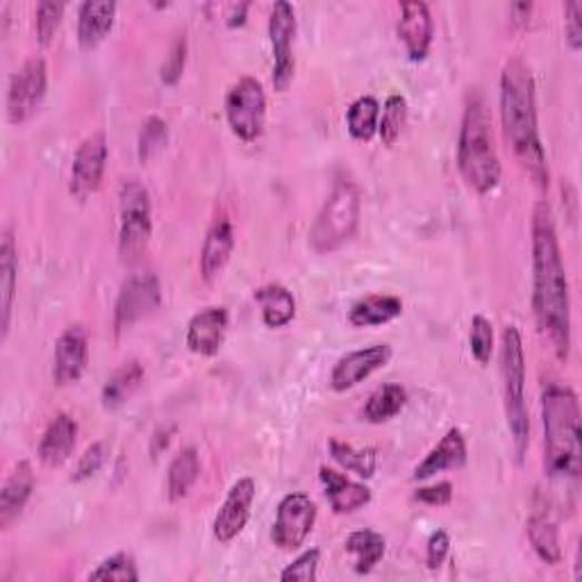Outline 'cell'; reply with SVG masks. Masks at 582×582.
Listing matches in <instances>:
<instances>
[{
	"label": "cell",
	"instance_id": "obj_43",
	"mask_svg": "<svg viewBox=\"0 0 582 582\" xmlns=\"http://www.w3.org/2000/svg\"><path fill=\"white\" fill-rule=\"evenodd\" d=\"M564 34L566 43L573 53L582 48V3L580 0H569L564 6Z\"/></svg>",
	"mask_w": 582,
	"mask_h": 582
},
{
	"label": "cell",
	"instance_id": "obj_16",
	"mask_svg": "<svg viewBox=\"0 0 582 582\" xmlns=\"http://www.w3.org/2000/svg\"><path fill=\"white\" fill-rule=\"evenodd\" d=\"M228 323L230 317L223 305H212L193 314L184 334L189 351L201 358H214L225 344Z\"/></svg>",
	"mask_w": 582,
	"mask_h": 582
},
{
	"label": "cell",
	"instance_id": "obj_3",
	"mask_svg": "<svg viewBox=\"0 0 582 582\" xmlns=\"http://www.w3.org/2000/svg\"><path fill=\"white\" fill-rule=\"evenodd\" d=\"M544 421V471L555 488L564 490V503L578 492L580 484V405L566 384L549 382L542 394Z\"/></svg>",
	"mask_w": 582,
	"mask_h": 582
},
{
	"label": "cell",
	"instance_id": "obj_24",
	"mask_svg": "<svg viewBox=\"0 0 582 582\" xmlns=\"http://www.w3.org/2000/svg\"><path fill=\"white\" fill-rule=\"evenodd\" d=\"M469 451H466V440L460 428H451L444 436L442 442L436 444L414 469L412 478L414 480H428L436 473H444V471H453V469H462L466 464Z\"/></svg>",
	"mask_w": 582,
	"mask_h": 582
},
{
	"label": "cell",
	"instance_id": "obj_45",
	"mask_svg": "<svg viewBox=\"0 0 582 582\" xmlns=\"http://www.w3.org/2000/svg\"><path fill=\"white\" fill-rule=\"evenodd\" d=\"M414 501L419 503H425V505H432V508H444L453 501V484L451 482H434L430 484V488H419L414 494H412Z\"/></svg>",
	"mask_w": 582,
	"mask_h": 582
},
{
	"label": "cell",
	"instance_id": "obj_47",
	"mask_svg": "<svg viewBox=\"0 0 582 582\" xmlns=\"http://www.w3.org/2000/svg\"><path fill=\"white\" fill-rule=\"evenodd\" d=\"M251 10V3H239V6H232L230 12H228V28H241L247 23V14Z\"/></svg>",
	"mask_w": 582,
	"mask_h": 582
},
{
	"label": "cell",
	"instance_id": "obj_13",
	"mask_svg": "<svg viewBox=\"0 0 582 582\" xmlns=\"http://www.w3.org/2000/svg\"><path fill=\"white\" fill-rule=\"evenodd\" d=\"M110 160V146L106 132H91L78 146L71 164V193L78 201H87L101 189Z\"/></svg>",
	"mask_w": 582,
	"mask_h": 582
},
{
	"label": "cell",
	"instance_id": "obj_4",
	"mask_svg": "<svg viewBox=\"0 0 582 582\" xmlns=\"http://www.w3.org/2000/svg\"><path fill=\"white\" fill-rule=\"evenodd\" d=\"M458 169L466 187L480 197L492 193L503 175L494 141V119L480 89H471L464 103L458 137Z\"/></svg>",
	"mask_w": 582,
	"mask_h": 582
},
{
	"label": "cell",
	"instance_id": "obj_41",
	"mask_svg": "<svg viewBox=\"0 0 582 582\" xmlns=\"http://www.w3.org/2000/svg\"><path fill=\"white\" fill-rule=\"evenodd\" d=\"M108 455H110V449H108L106 442H93V444L80 455L71 480H73V482H84V480L93 478L96 473H99V471L106 466Z\"/></svg>",
	"mask_w": 582,
	"mask_h": 582
},
{
	"label": "cell",
	"instance_id": "obj_15",
	"mask_svg": "<svg viewBox=\"0 0 582 582\" xmlns=\"http://www.w3.org/2000/svg\"><path fill=\"white\" fill-rule=\"evenodd\" d=\"M392 360V347L390 344H373L360 351L347 353L339 360L330 373V387L334 392H349L367 378H371L375 371L384 369Z\"/></svg>",
	"mask_w": 582,
	"mask_h": 582
},
{
	"label": "cell",
	"instance_id": "obj_17",
	"mask_svg": "<svg viewBox=\"0 0 582 582\" xmlns=\"http://www.w3.org/2000/svg\"><path fill=\"white\" fill-rule=\"evenodd\" d=\"M89 364V334L82 325H69L56 342L53 380L60 387L76 384Z\"/></svg>",
	"mask_w": 582,
	"mask_h": 582
},
{
	"label": "cell",
	"instance_id": "obj_37",
	"mask_svg": "<svg viewBox=\"0 0 582 582\" xmlns=\"http://www.w3.org/2000/svg\"><path fill=\"white\" fill-rule=\"evenodd\" d=\"M469 349L471 355L478 364L488 367L494 355V325L488 317L475 314L471 319V330H469Z\"/></svg>",
	"mask_w": 582,
	"mask_h": 582
},
{
	"label": "cell",
	"instance_id": "obj_10",
	"mask_svg": "<svg viewBox=\"0 0 582 582\" xmlns=\"http://www.w3.org/2000/svg\"><path fill=\"white\" fill-rule=\"evenodd\" d=\"M48 91V64L34 56L10 78L8 87V121L12 126L28 123L41 108Z\"/></svg>",
	"mask_w": 582,
	"mask_h": 582
},
{
	"label": "cell",
	"instance_id": "obj_34",
	"mask_svg": "<svg viewBox=\"0 0 582 582\" xmlns=\"http://www.w3.org/2000/svg\"><path fill=\"white\" fill-rule=\"evenodd\" d=\"M328 449H330L332 460L342 469H347V471H351V473H355L364 480L373 478L375 466H378V455H375L373 449H355L353 444L339 442V440H330Z\"/></svg>",
	"mask_w": 582,
	"mask_h": 582
},
{
	"label": "cell",
	"instance_id": "obj_2",
	"mask_svg": "<svg viewBox=\"0 0 582 582\" xmlns=\"http://www.w3.org/2000/svg\"><path fill=\"white\" fill-rule=\"evenodd\" d=\"M499 103L503 132L512 153L532 180L540 187H549L546 151L540 134L538 82L521 58L508 60L501 71Z\"/></svg>",
	"mask_w": 582,
	"mask_h": 582
},
{
	"label": "cell",
	"instance_id": "obj_11",
	"mask_svg": "<svg viewBox=\"0 0 582 582\" xmlns=\"http://www.w3.org/2000/svg\"><path fill=\"white\" fill-rule=\"evenodd\" d=\"M314 523L317 503L303 492H291L278 503L275 521L271 528V542L287 553L299 551L308 542Z\"/></svg>",
	"mask_w": 582,
	"mask_h": 582
},
{
	"label": "cell",
	"instance_id": "obj_31",
	"mask_svg": "<svg viewBox=\"0 0 582 582\" xmlns=\"http://www.w3.org/2000/svg\"><path fill=\"white\" fill-rule=\"evenodd\" d=\"M347 553L355 558V573L367 575L371 573L387 553V540L375 530H355L347 538Z\"/></svg>",
	"mask_w": 582,
	"mask_h": 582
},
{
	"label": "cell",
	"instance_id": "obj_9",
	"mask_svg": "<svg viewBox=\"0 0 582 582\" xmlns=\"http://www.w3.org/2000/svg\"><path fill=\"white\" fill-rule=\"evenodd\" d=\"M162 305V284L155 273H132L114 303V334L121 337Z\"/></svg>",
	"mask_w": 582,
	"mask_h": 582
},
{
	"label": "cell",
	"instance_id": "obj_19",
	"mask_svg": "<svg viewBox=\"0 0 582 582\" xmlns=\"http://www.w3.org/2000/svg\"><path fill=\"white\" fill-rule=\"evenodd\" d=\"M237 247V234H234V225L232 221L221 214L212 221L205 241H203V249H201V278L212 284L214 280H219V275L225 271V267L230 264V258L234 253Z\"/></svg>",
	"mask_w": 582,
	"mask_h": 582
},
{
	"label": "cell",
	"instance_id": "obj_35",
	"mask_svg": "<svg viewBox=\"0 0 582 582\" xmlns=\"http://www.w3.org/2000/svg\"><path fill=\"white\" fill-rule=\"evenodd\" d=\"M408 126V101L405 96L401 93H392L387 96V101L382 106L380 112V121H378V134L382 139L384 146H392L401 139L403 130Z\"/></svg>",
	"mask_w": 582,
	"mask_h": 582
},
{
	"label": "cell",
	"instance_id": "obj_42",
	"mask_svg": "<svg viewBox=\"0 0 582 582\" xmlns=\"http://www.w3.org/2000/svg\"><path fill=\"white\" fill-rule=\"evenodd\" d=\"M184 64H187V37L182 32L173 39V43L169 48V56H167V60L162 64V73H160L162 82L169 84V87L178 84L180 78H182V71H184Z\"/></svg>",
	"mask_w": 582,
	"mask_h": 582
},
{
	"label": "cell",
	"instance_id": "obj_18",
	"mask_svg": "<svg viewBox=\"0 0 582 582\" xmlns=\"http://www.w3.org/2000/svg\"><path fill=\"white\" fill-rule=\"evenodd\" d=\"M397 32L399 39L405 43L410 62H423L430 53L432 37H434V21L428 3H421V0L403 3Z\"/></svg>",
	"mask_w": 582,
	"mask_h": 582
},
{
	"label": "cell",
	"instance_id": "obj_44",
	"mask_svg": "<svg viewBox=\"0 0 582 582\" xmlns=\"http://www.w3.org/2000/svg\"><path fill=\"white\" fill-rule=\"evenodd\" d=\"M451 553V538L446 530H434L430 540H428V546H425V564L430 571H436L440 569L446 558Z\"/></svg>",
	"mask_w": 582,
	"mask_h": 582
},
{
	"label": "cell",
	"instance_id": "obj_23",
	"mask_svg": "<svg viewBox=\"0 0 582 582\" xmlns=\"http://www.w3.org/2000/svg\"><path fill=\"white\" fill-rule=\"evenodd\" d=\"M34 471L28 460L17 462V466L10 471L3 490H0V528L8 530L26 510L32 492H34Z\"/></svg>",
	"mask_w": 582,
	"mask_h": 582
},
{
	"label": "cell",
	"instance_id": "obj_12",
	"mask_svg": "<svg viewBox=\"0 0 582 582\" xmlns=\"http://www.w3.org/2000/svg\"><path fill=\"white\" fill-rule=\"evenodd\" d=\"M269 39L273 51V87L287 91L297 76V12L284 0H278L269 14Z\"/></svg>",
	"mask_w": 582,
	"mask_h": 582
},
{
	"label": "cell",
	"instance_id": "obj_22",
	"mask_svg": "<svg viewBox=\"0 0 582 582\" xmlns=\"http://www.w3.org/2000/svg\"><path fill=\"white\" fill-rule=\"evenodd\" d=\"M319 478L323 482L325 496L330 501V508L334 514H353L371 503V490L364 482L351 480L349 475L339 473L330 466L319 469Z\"/></svg>",
	"mask_w": 582,
	"mask_h": 582
},
{
	"label": "cell",
	"instance_id": "obj_46",
	"mask_svg": "<svg viewBox=\"0 0 582 582\" xmlns=\"http://www.w3.org/2000/svg\"><path fill=\"white\" fill-rule=\"evenodd\" d=\"M173 432H175V425H164L160 430H155L153 440H151V453L153 458H158L160 453H164L173 440Z\"/></svg>",
	"mask_w": 582,
	"mask_h": 582
},
{
	"label": "cell",
	"instance_id": "obj_21",
	"mask_svg": "<svg viewBox=\"0 0 582 582\" xmlns=\"http://www.w3.org/2000/svg\"><path fill=\"white\" fill-rule=\"evenodd\" d=\"M76 444H78V421L71 414L60 412L43 430L37 455L46 466L58 469L71 460Z\"/></svg>",
	"mask_w": 582,
	"mask_h": 582
},
{
	"label": "cell",
	"instance_id": "obj_27",
	"mask_svg": "<svg viewBox=\"0 0 582 582\" xmlns=\"http://www.w3.org/2000/svg\"><path fill=\"white\" fill-rule=\"evenodd\" d=\"M403 314V301L394 294H371L360 299L349 310V321L355 328H375L392 323Z\"/></svg>",
	"mask_w": 582,
	"mask_h": 582
},
{
	"label": "cell",
	"instance_id": "obj_40",
	"mask_svg": "<svg viewBox=\"0 0 582 582\" xmlns=\"http://www.w3.org/2000/svg\"><path fill=\"white\" fill-rule=\"evenodd\" d=\"M319 562H321L319 549L303 551L294 562L282 569L280 580L282 582H314L319 578Z\"/></svg>",
	"mask_w": 582,
	"mask_h": 582
},
{
	"label": "cell",
	"instance_id": "obj_14",
	"mask_svg": "<svg viewBox=\"0 0 582 582\" xmlns=\"http://www.w3.org/2000/svg\"><path fill=\"white\" fill-rule=\"evenodd\" d=\"M255 490L253 478H239L232 484L212 523V535L219 544H230L244 532L255 503Z\"/></svg>",
	"mask_w": 582,
	"mask_h": 582
},
{
	"label": "cell",
	"instance_id": "obj_20",
	"mask_svg": "<svg viewBox=\"0 0 582 582\" xmlns=\"http://www.w3.org/2000/svg\"><path fill=\"white\" fill-rule=\"evenodd\" d=\"M119 6L112 0H87L78 10V46L82 51L99 48L112 32Z\"/></svg>",
	"mask_w": 582,
	"mask_h": 582
},
{
	"label": "cell",
	"instance_id": "obj_1",
	"mask_svg": "<svg viewBox=\"0 0 582 582\" xmlns=\"http://www.w3.org/2000/svg\"><path fill=\"white\" fill-rule=\"evenodd\" d=\"M532 312L560 362L571 353V297L553 210L540 201L530 221Z\"/></svg>",
	"mask_w": 582,
	"mask_h": 582
},
{
	"label": "cell",
	"instance_id": "obj_30",
	"mask_svg": "<svg viewBox=\"0 0 582 582\" xmlns=\"http://www.w3.org/2000/svg\"><path fill=\"white\" fill-rule=\"evenodd\" d=\"M143 382V367L137 360L123 362L103 384L101 403L106 410L123 408Z\"/></svg>",
	"mask_w": 582,
	"mask_h": 582
},
{
	"label": "cell",
	"instance_id": "obj_33",
	"mask_svg": "<svg viewBox=\"0 0 582 582\" xmlns=\"http://www.w3.org/2000/svg\"><path fill=\"white\" fill-rule=\"evenodd\" d=\"M380 103L373 96H360L347 110V128L355 141H371L378 134Z\"/></svg>",
	"mask_w": 582,
	"mask_h": 582
},
{
	"label": "cell",
	"instance_id": "obj_26",
	"mask_svg": "<svg viewBox=\"0 0 582 582\" xmlns=\"http://www.w3.org/2000/svg\"><path fill=\"white\" fill-rule=\"evenodd\" d=\"M255 303L262 312V323L267 328H284L297 319V299L284 284L269 282L255 289Z\"/></svg>",
	"mask_w": 582,
	"mask_h": 582
},
{
	"label": "cell",
	"instance_id": "obj_6",
	"mask_svg": "<svg viewBox=\"0 0 582 582\" xmlns=\"http://www.w3.org/2000/svg\"><path fill=\"white\" fill-rule=\"evenodd\" d=\"M360 214L362 197L358 184L347 175H339L310 228L312 251L330 255L349 244L360 228Z\"/></svg>",
	"mask_w": 582,
	"mask_h": 582
},
{
	"label": "cell",
	"instance_id": "obj_32",
	"mask_svg": "<svg viewBox=\"0 0 582 582\" xmlns=\"http://www.w3.org/2000/svg\"><path fill=\"white\" fill-rule=\"evenodd\" d=\"M405 405H408L405 387L397 382H387L371 392L362 414L369 423H387V421H392L397 414H401Z\"/></svg>",
	"mask_w": 582,
	"mask_h": 582
},
{
	"label": "cell",
	"instance_id": "obj_7",
	"mask_svg": "<svg viewBox=\"0 0 582 582\" xmlns=\"http://www.w3.org/2000/svg\"><path fill=\"white\" fill-rule=\"evenodd\" d=\"M153 237V203L141 180L128 178L119 187V258L123 264L141 260Z\"/></svg>",
	"mask_w": 582,
	"mask_h": 582
},
{
	"label": "cell",
	"instance_id": "obj_5",
	"mask_svg": "<svg viewBox=\"0 0 582 582\" xmlns=\"http://www.w3.org/2000/svg\"><path fill=\"white\" fill-rule=\"evenodd\" d=\"M501 380L508 430L514 458L521 464L530 446V412L525 403V351L516 325H508L501 334Z\"/></svg>",
	"mask_w": 582,
	"mask_h": 582
},
{
	"label": "cell",
	"instance_id": "obj_28",
	"mask_svg": "<svg viewBox=\"0 0 582 582\" xmlns=\"http://www.w3.org/2000/svg\"><path fill=\"white\" fill-rule=\"evenodd\" d=\"M201 475V455L193 446L182 449L169 464L167 471V496L171 503H180L189 496L193 484L199 482Z\"/></svg>",
	"mask_w": 582,
	"mask_h": 582
},
{
	"label": "cell",
	"instance_id": "obj_36",
	"mask_svg": "<svg viewBox=\"0 0 582 582\" xmlns=\"http://www.w3.org/2000/svg\"><path fill=\"white\" fill-rule=\"evenodd\" d=\"M169 143V126L162 117H149L143 121L137 139V158L141 164H149L158 158Z\"/></svg>",
	"mask_w": 582,
	"mask_h": 582
},
{
	"label": "cell",
	"instance_id": "obj_48",
	"mask_svg": "<svg viewBox=\"0 0 582 582\" xmlns=\"http://www.w3.org/2000/svg\"><path fill=\"white\" fill-rule=\"evenodd\" d=\"M530 12H532V3H512V6H510L512 23L519 26V28H525V26H528Z\"/></svg>",
	"mask_w": 582,
	"mask_h": 582
},
{
	"label": "cell",
	"instance_id": "obj_25",
	"mask_svg": "<svg viewBox=\"0 0 582 582\" xmlns=\"http://www.w3.org/2000/svg\"><path fill=\"white\" fill-rule=\"evenodd\" d=\"M17 282H19V251L12 232L6 230L3 244H0V330H3V339H8L10 334Z\"/></svg>",
	"mask_w": 582,
	"mask_h": 582
},
{
	"label": "cell",
	"instance_id": "obj_8",
	"mask_svg": "<svg viewBox=\"0 0 582 582\" xmlns=\"http://www.w3.org/2000/svg\"><path fill=\"white\" fill-rule=\"evenodd\" d=\"M225 119L232 134L241 141L253 143L264 134L267 126V91L253 78H239L225 93Z\"/></svg>",
	"mask_w": 582,
	"mask_h": 582
},
{
	"label": "cell",
	"instance_id": "obj_29",
	"mask_svg": "<svg viewBox=\"0 0 582 582\" xmlns=\"http://www.w3.org/2000/svg\"><path fill=\"white\" fill-rule=\"evenodd\" d=\"M525 535L532 544V551L538 553V558L549 564L555 566L562 562V549H560V532L555 521L544 514V512H532L525 521Z\"/></svg>",
	"mask_w": 582,
	"mask_h": 582
},
{
	"label": "cell",
	"instance_id": "obj_38",
	"mask_svg": "<svg viewBox=\"0 0 582 582\" xmlns=\"http://www.w3.org/2000/svg\"><path fill=\"white\" fill-rule=\"evenodd\" d=\"M89 580H110V582H137L139 571L137 562L130 553H114L112 558L103 560L89 573Z\"/></svg>",
	"mask_w": 582,
	"mask_h": 582
},
{
	"label": "cell",
	"instance_id": "obj_39",
	"mask_svg": "<svg viewBox=\"0 0 582 582\" xmlns=\"http://www.w3.org/2000/svg\"><path fill=\"white\" fill-rule=\"evenodd\" d=\"M67 6L64 3H56V0H43V3L37 6L34 12V32H37V41L41 46H48L53 41V37L58 34L62 19H64Z\"/></svg>",
	"mask_w": 582,
	"mask_h": 582
}]
</instances>
